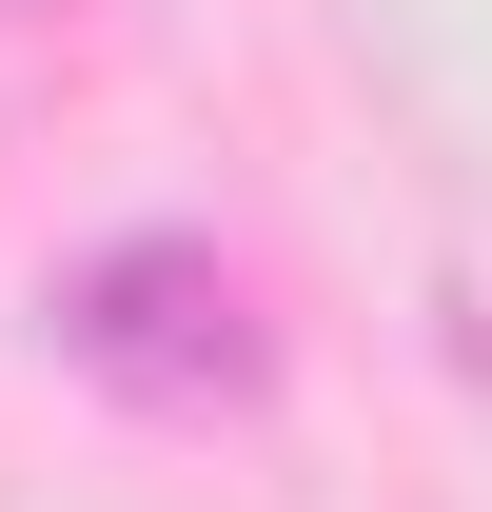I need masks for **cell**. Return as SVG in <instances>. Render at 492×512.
<instances>
[{"instance_id": "obj_1", "label": "cell", "mask_w": 492, "mask_h": 512, "mask_svg": "<svg viewBox=\"0 0 492 512\" xmlns=\"http://www.w3.org/2000/svg\"><path fill=\"white\" fill-rule=\"evenodd\" d=\"M40 316H60V355L99 394H138V414H256V375H276V335H256V296H237L217 237H99Z\"/></svg>"}]
</instances>
